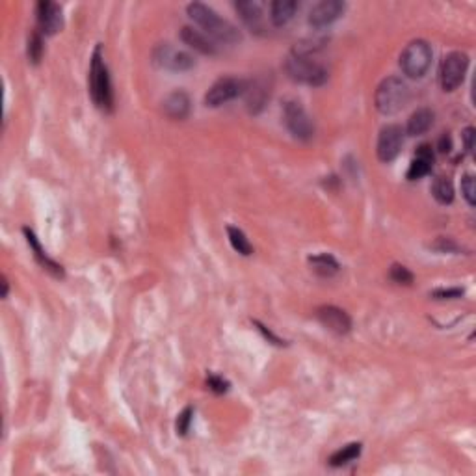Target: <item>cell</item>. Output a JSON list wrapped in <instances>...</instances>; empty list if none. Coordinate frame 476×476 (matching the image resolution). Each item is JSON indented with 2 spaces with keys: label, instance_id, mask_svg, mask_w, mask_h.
<instances>
[{
  "label": "cell",
  "instance_id": "obj_1",
  "mask_svg": "<svg viewBox=\"0 0 476 476\" xmlns=\"http://www.w3.org/2000/svg\"><path fill=\"white\" fill-rule=\"evenodd\" d=\"M188 17H190L197 26H201L205 34L212 40L220 41V43H236L242 40L240 32L235 25H231L229 21L221 19L212 8L201 2H192L186 6Z\"/></svg>",
  "mask_w": 476,
  "mask_h": 476
},
{
  "label": "cell",
  "instance_id": "obj_2",
  "mask_svg": "<svg viewBox=\"0 0 476 476\" xmlns=\"http://www.w3.org/2000/svg\"><path fill=\"white\" fill-rule=\"evenodd\" d=\"M285 71L291 81L300 82V84L322 86L327 81L326 67L315 60V54H307L296 49L286 56Z\"/></svg>",
  "mask_w": 476,
  "mask_h": 476
},
{
  "label": "cell",
  "instance_id": "obj_3",
  "mask_svg": "<svg viewBox=\"0 0 476 476\" xmlns=\"http://www.w3.org/2000/svg\"><path fill=\"white\" fill-rule=\"evenodd\" d=\"M90 95L95 103L97 108L105 112H112L114 108V91H112V81L108 75V67L103 60V52L100 47L93 50L90 66Z\"/></svg>",
  "mask_w": 476,
  "mask_h": 476
},
{
  "label": "cell",
  "instance_id": "obj_4",
  "mask_svg": "<svg viewBox=\"0 0 476 476\" xmlns=\"http://www.w3.org/2000/svg\"><path fill=\"white\" fill-rule=\"evenodd\" d=\"M410 100V88L400 76H387L376 88L374 103L380 114L393 115L400 112Z\"/></svg>",
  "mask_w": 476,
  "mask_h": 476
},
{
  "label": "cell",
  "instance_id": "obj_5",
  "mask_svg": "<svg viewBox=\"0 0 476 476\" xmlns=\"http://www.w3.org/2000/svg\"><path fill=\"white\" fill-rule=\"evenodd\" d=\"M431 56H434V52H431L428 41H411L400 54V67L404 71V75H407L410 79H422L430 69Z\"/></svg>",
  "mask_w": 476,
  "mask_h": 476
},
{
  "label": "cell",
  "instance_id": "obj_6",
  "mask_svg": "<svg viewBox=\"0 0 476 476\" xmlns=\"http://www.w3.org/2000/svg\"><path fill=\"white\" fill-rule=\"evenodd\" d=\"M467 69H469V56L465 52H451L446 54L441 62V69H439V82L445 91L458 90L463 81H465Z\"/></svg>",
  "mask_w": 476,
  "mask_h": 476
},
{
  "label": "cell",
  "instance_id": "obj_7",
  "mask_svg": "<svg viewBox=\"0 0 476 476\" xmlns=\"http://www.w3.org/2000/svg\"><path fill=\"white\" fill-rule=\"evenodd\" d=\"M283 121L291 134L298 140L307 141L315 136V123L298 100H286L283 106Z\"/></svg>",
  "mask_w": 476,
  "mask_h": 476
},
{
  "label": "cell",
  "instance_id": "obj_8",
  "mask_svg": "<svg viewBox=\"0 0 476 476\" xmlns=\"http://www.w3.org/2000/svg\"><path fill=\"white\" fill-rule=\"evenodd\" d=\"M248 82L242 79H235V76H226L220 79L211 86V90L207 91L205 105L211 108H218L221 105H227L229 100L236 99L238 95L246 93Z\"/></svg>",
  "mask_w": 476,
  "mask_h": 476
},
{
  "label": "cell",
  "instance_id": "obj_9",
  "mask_svg": "<svg viewBox=\"0 0 476 476\" xmlns=\"http://www.w3.org/2000/svg\"><path fill=\"white\" fill-rule=\"evenodd\" d=\"M153 60L158 67L168 71H188L196 66V60L188 52L171 47L170 43H162L153 52Z\"/></svg>",
  "mask_w": 476,
  "mask_h": 476
},
{
  "label": "cell",
  "instance_id": "obj_10",
  "mask_svg": "<svg viewBox=\"0 0 476 476\" xmlns=\"http://www.w3.org/2000/svg\"><path fill=\"white\" fill-rule=\"evenodd\" d=\"M404 146V131L400 125H387L378 136L376 153L381 162H393Z\"/></svg>",
  "mask_w": 476,
  "mask_h": 476
},
{
  "label": "cell",
  "instance_id": "obj_11",
  "mask_svg": "<svg viewBox=\"0 0 476 476\" xmlns=\"http://www.w3.org/2000/svg\"><path fill=\"white\" fill-rule=\"evenodd\" d=\"M35 13H37V26H40L41 34L54 35L62 30L64 17H62V8L58 4L43 0L35 8Z\"/></svg>",
  "mask_w": 476,
  "mask_h": 476
},
{
  "label": "cell",
  "instance_id": "obj_12",
  "mask_svg": "<svg viewBox=\"0 0 476 476\" xmlns=\"http://www.w3.org/2000/svg\"><path fill=\"white\" fill-rule=\"evenodd\" d=\"M316 318L322 326L335 335H346L352 330V318L348 316V313L335 306H324L316 309Z\"/></svg>",
  "mask_w": 476,
  "mask_h": 476
},
{
  "label": "cell",
  "instance_id": "obj_13",
  "mask_svg": "<svg viewBox=\"0 0 476 476\" xmlns=\"http://www.w3.org/2000/svg\"><path fill=\"white\" fill-rule=\"evenodd\" d=\"M346 4L341 0H324L316 4L309 13V25L315 28H326L344 13Z\"/></svg>",
  "mask_w": 476,
  "mask_h": 476
},
{
  "label": "cell",
  "instance_id": "obj_14",
  "mask_svg": "<svg viewBox=\"0 0 476 476\" xmlns=\"http://www.w3.org/2000/svg\"><path fill=\"white\" fill-rule=\"evenodd\" d=\"M434 161H436V156H434L430 144H422V146L417 147L415 158L411 161L410 170H407V179L417 181V179H422L424 175H428L431 171Z\"/></svg>",
  "mask_w": 476,
  "mask_h": 476
},
{
  "label": "cell",
  "instance_id": "obj_15",
  "mask_svg": "<svg viewBox=\"0 0 476 476\" xmlns=\"http://www.w3.org/2000/svg\"><path fill=\"white\" fill-rule=\"evenodd\" d=\"M235 8L248 28H251V32L265 30V16H262L265 4L257 0H248V2H236Z\"/></svg>",
  "mask_w": 476,
  "mask_h": 476
},
{
  "label": "cell",
  "instance_id": "obj_16",
  "mask_svg": "<svg viewBox=\"0 0 476 476\" xmlns=\"http://www.w3.org/2000/svg\"><path fill=\"white\" fill-rule=\"evenodd\" d=\"M162 112L170 120H186L188 114H190V97L186 95L185 91H173V93H170L162 100Z\"/></svg>",
  "mask_w": 476,
  "mask_h": 476
},
{
  "label": "cell",
  "instance_id": "obj_17",
  "mask_svg": "<svg viewBox=\"0 0 476 476\" xmlns=\"http://www.w3.org/2000/svg\"><path fill=\"white\" fill-rule=\"evenodd\" d=\"M23 233H25L26 236V242H28V246L32 248V251H34V259L37 262H40V266L43 268V270H47L49 274H52L54 277H64V268H62L58 262H54L52 259H50L49 255H47L45 251H43V248H41L40 240H37V236L32 233L28 227H25L23 229Z\"/></svg>",
  "mask_w": 476,
  "mask_h": 476
},
{
  "label": "cell",
  "instance_id": "obj_18",
  "mask_svg": "<svg viewBox=\"0 0 476 476\" xmlns=\"http://www.w3.org/2000/svg\"><path fill=\"white\" fill-rule=\"evenodd\" d=\"M181 40L185 41L186 45L192 47L194 50L201 52V54H216L218 52V47H216L214 41L205 34V32H199L192 26H185L181 30Z\"/></svg>",
  "mask_w": 476,
  "mask_h": 476
},
{
  "label": "cell",
  "instance_id": "obj_19",
  "mask_svg": "<svg viewBox=\"0 0 476 476\" xmlns=\"http://www.w3.org/2000/svg\"><path fill=\"white\" fill-rule=\"evenodd\" d=\"M434 112L430 108H419L417 112L410 115V120H407L406 125V132L410 136H421L424 132H428L434 125Z\"/></svg>",
  "mask_w": 476,
  "mask_h": 476
},
{
  "label": "cell",
  "instance_id": "obj_20",
  "mask_svg": "<svg viewBox=\"0 0 476 476\" xmlns=\"http://www.w3.org/2000/svg\"><path fill=\"white\" fill-rule=\"evenodd\" d=\"M298 10L296 0H276L270 4V19L274 26H285Z\"/></svg>",
  "mask_w": 476,
  "mask_h": 476
},
{
  "label": "cell",
  "instance_id": "obj_21",
  "mask_svg": "<svg viewBox=\"0 0 476 476\" xmlns=\"http://www.w3.org/2000/svg\"><path fill=\"white\" fill-rule=\"evenodd\" d=\"M309 265H311V270L315 272L316 276L320 277L335 276L339 268H341L335 257L330 255V253H318V255L309 257Z\"/></svg>",
  "mask_w": 476,
  "mask_h": 476
},
{
  "label": "cell",
  "instance_id": "obj_22",
  "mask_svg": "<svg viewBox=\"0 0 476 476\" xmlns=\"http://www.w3.org/2000/svg\"><path fill=\"white\" fill-rule=\"evenodd\" d=\"M431 194L436 197L437 203L441 205H448L454 199V186H452L448 177H437L434 185H431Z\"/></svg>",
  "mask_w": 476,
  "mask_h": 476
},
{
  "label": "cell",
  "instance_id": "obj_23",
  "mask_svg": "<svg viewBox=\"0 0 476 476\" xmlns=\"http://www.w3.org/2000/svg\"><path fill=\"white\" fill-rule=\"evenodd\" d=\"M361 454V443H350V445L342 446L341 451H337L333 456L330 458V465L342 467L350 461L357 460Z\"/></svg>",
  "mask_w": 476,
  "mask_h": 476
},
{
  "label": "cell",
  "instance_id": "obj_24",
  "mask_svg": "<svg viewBox=\"0 0 476 476\" xmlns=\"http://www.w3.org/2000/svg\"><path fill=\"white\" fill-rule=\"evenodd\" d=\"M227 236H229L231 246H233V250H235L236 253H240V255H244V257L253 253V248H251L248 236L244 235V231H240L238 227L229 226L227 227Z\"/></svg>",
  "mask_w": 476,
  "mask_h": 476
},
{
  "label": "cell",
  "instance_id": "obj_25",
  "mask_svg": "<svg viewBox=\"0 0 476 476\" xmlns=\"http://www.w3.org/2000/svg\"><path fill=\"white\" fill-rule=\"evenodd\" d=\"M244 95H248V106H250V110L251 112H259L262 106H265V100H266V95H268V90H266L261 82H255L253 86L248 84L246 93H244Z\"/></svg>",
  "mask_w": 476,
  "mask_h": 476
},
{
  "label": "cell",
  "instance_id": "obj_26",
  "mask_svg": "<svg viewBox=\"0 0 476 476\" xmlns=\"http://www.w3.org/2000/svg\"><path fill=\"white\" fill-rule=\"evenodd\" d=\"M41 56H43V40L40 32H34L28 40V60L32 64H40Z\"/></svg>",
  "mask_w": 476,
  "mask_h": 476
},
{
  "label": "cell",
  "instance_id": "obj_27",
  "mask_svg": "<svg viewBox=\"0 0 476 476\" xmlns=\"http://www.w3.org/2000/svg\"><path fill=\"white\" fill-rule=\"evenodd\" d=\"M389 276H391V279L395 281L396 285H411L413 283V274H411L410 270H407L406 266L402 265H393L391 272H389Z\"/></svg>",
  "mask_w": 476,
  "mask_h": 476
},
{
  "label": "cell",
  "instance_id": "obj_28",
  "mask_svg": "<svg viewBox=\"0 0 476 476\" xmlns=\"http://www.w3.org/2000/svg\"><path fill=\"white\" fill-rule=\"evenodd\" d=\"M461 194L465 197V201L471 207H475L476 203V185H475V177L471 173H467L463 179H461Z\"/></svg>",
  "mask_w": 476,
  "mask_h": 476
},
{
  "label": "cell",
  "instance_id": "obj_29",
  "mask_svg": "<svg viewBox=\"0 0 476 476\" xmlns=\"http://www.w3.org/2000/svg\"><path fill=\"white\" fill-rule=\"evenodd\" d=\"M192 417H194V410L192 407H185L181 415L177 417V434L179 436H186L188 434L192 424Z\"/></svg>",
  "mask_w": 476,
  "mask_h": 476
},
{
  "label": "cell",
  "instance_id": "obj_30",
  "mask_svg": "<svg viewBox=\"0 0 476 476\" xmlns=\"http://www.w3.org/2000/svg\"><path fill=\"white\" fill-rule=\"evenodd\" d=\"M434 250L441 251V253H454V251H460V246L452 238H445V236H439L436 242H434Z\"/></svg>",
  "mask_w": 476,
  "mask_h": 476
},
{
  "label": "cell",
  "instance_id": "obj_31",
  "mask_svg": "<svg viewBox=\"0 0 476 476\" xmlns=\"http://www.w3.org/2000/svg\"><path fill=\"white\" fill-rule=\"evenodd\" d=\"M431 296L436 300H452V298H461L463 289H439V291L431 292Z\"/></svg>",
  "mask_w": 476,
  "mask_h": 476
},
{
  "label": "cell",
  "instance_id": "obj_32",
  "mask_svg": "<svg viewBox=\"0 0 476 476\" xmlns=\"http://www.w3.org/2000/svg\"><path fill=\"white\" fill-rule=\"evenodd\" d=\"M207 385L211 387V391L218 393V395H221V393H226L227 389H229V383H227V381L220 376H209Z\"/></svg>",
  "mask_w": 476,
  "mask_h": 476
},
{
  "label": "cell",
  "instance_id": "obj_33",
  "mask_svg": "<svg viewBox=\"0 0 476 476\" xmlns=\"http://www.w3.org/2000/svg\"><path fill=\"white\" fill-rule=\"evenodd\" d=\"M461 138H463V146H465L467 153H472V149H475V138H476L475 127H467L465 131H463V134H461Z\"/></svg>",
  "mask_w": 476,
  "mask_h": 476
},
{
  "label": "cell",
  "instance_id": "obj_34",
  "mask_svg": "<svg viewBox=\"0 0 476 476\" xmlns=\"http://www.w3.org/2000/svg\"><path fill=\"white\" fill-rule=\"evenodd\" d=\"M255 326L262 331V335H265L266 339H270V341H274V344H279V346H281V344H285V342H281L279 337L274 335V333H272L270 330H266V327L262 326V324H259V322H255Z\"/></svg>",
  "mask_w": 476,
  "mask_h": 476
},
{
  "label": "cell",
  "instance_id": "obj_35",
  "mask_svg": "<svg viewBox=\"0 0 476 476\" xmlns=\"http://www.w3.org/2000/svg\"><path fill=\"white\" fill-rule=\"evenodd\" d=\"M439 151L441 153H448L451 151V136L443 134L441 140H439Z\"/></svg>",
  "mask_w": 476,
  "mask_h": 476
},
{
  "label": "cell",
  "instance_id": "obj_36",
  "mask_svg": "<svg viewBox=\"0 0 476 476\" xmlns=\"http://www.w3.org/2000/svg\"><path fill=\"white\" fill-rule=\"evenodd\" d=\"M2 286H4V291H2V298H6V296H8V281H6V277H2Z\"/></svg>",
  "mask_w": 476,
  "mask_h": 476
}]
</instances>
